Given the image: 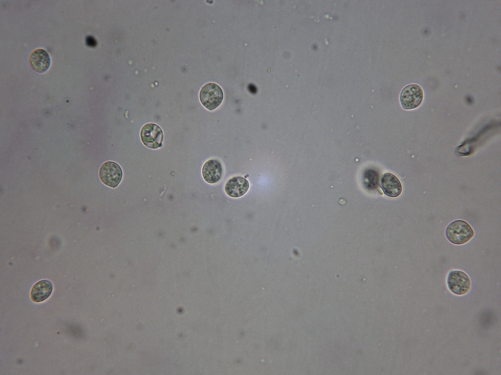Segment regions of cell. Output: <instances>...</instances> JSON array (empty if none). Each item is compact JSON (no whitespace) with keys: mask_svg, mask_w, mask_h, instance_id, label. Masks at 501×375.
I'll list each match as a JSON object with an SVG mask.
<instances>
[{"mask_svg":"<svg viewBox=\"0 0 501 375\" xmlns=\"http://www.w3.org/2000/svg\"><path fill=\"white\" fill-rule=\"evenodd\" d=\"M474 232L466 222L458 220L450 223L445 230L447 240L451 243L460 245L469 242L474 236Z\"/></svg>","mask_w":501,"mask_h":375,"instance_id":"1","label":"cell"},{"mask_svg":"<svg viewBox=\"0 0 501 375\" xmlns=\"http://www.w3.org/2000/svg\"><path fill=\"white\" fill-rule=\"evenodd\" d=\"M223 99V90L220 86L215 83H207L200 90V101L209 110H213L218 108L221 104Z\"/></svg>","mask_w":501,"mask_h":375,"instance_id":"2","label":"cell"},{"mask_svg":"<svg viewBox=\"0 0 501 375\" xmlns=\"http://www.w3.org/2000/svg\"><path fill=\"white\" fill-rule=\"evenodd\" d=\"M122 176V170L115 162H105L100 168L99 178L101 180L104 184L112 188H115L119 184Z\"/></svg>","mask_w":501,"mask_h":375,"instance_id":"3","label":"cell"},{"mask_svg":"<svg viewBox=\"0 0 501 375\" xmlns=\"http://www.w3.org/2000/svg\"><path fill=\"white\" fill-rule=\"evenodd\" d=\"M140 135L143 144L149 148L157 149L162 145L163 132L155 124H145L141 128Z\"/></svg>","mask_w":501,"mask_h":375,"instance_id":"4","label":"cell"},{"mask_svg":"<svg viewBox=\"0 0 501 375\" xmlns=\"http://www.w3.org/2000/svg\"><path fill=\"white\" fill-rule=\"evenodd\" d=\"M423 99V92L421 87L416 84L405 86L400 95V102L405 110H412L420 105Z\"/></svg>","mask_w":501,"mask_h":375,"instance_id":"5","label":"cell"},{"mask_svg":"<svg viewBox=\"0 0 501 375\" xmlns=\"http://www.w3.org/2000/svg\"><path fill=\"white\" fill-rule=\"evenodd\" d=\"M447 284L449 290L459 296L466 294L471 286V281L468 276L459 270H453L449 272Z\"/></svg>","mask_w":501,"mask_h":375,"instance_id":"6","label":"cell"},{"mask_svg":"<svg viewBox=\"0 0 501 375\" xmlns=\"http://www.w3.org/2000/svg\"><path fill=\"white\" fill-rule=\"evenodd\" d=\"M223 168L221 163L216 159H210L203 164L202 175L204 180L208 184H214L221 178Z\"/></svg>","mask_w":501,"mask_h":375,"instance_id":"7","label":"cell"},{"mask_svg":"<svg viewBox=\"0 0 501 375\" xmlns=\"http://www.w3.org/2000/svg\"><path fill=\"white\" fill-rule=\"evenodd\" d=\"M249 188V184L246 178L241 176H235L227 181L224 190L229 196L237 198L245 194Z\"/></svg>","mask_w":501,"mask_h":375,"instance_id":"8","label":"cell"},{"mask_svg":"<svg viewBox=\"0 0 501 375\" xmlns=\"http://www.w3.org/2000/svg\"><path fill=\"white\" fill-rule=\"evenodd\" d=\"M381 187L385 194L389 197L396 198L402 192V186L398 178L394 174L386 172L381 179Z\"/></svg>","mask_w":501,"mask_h":375,"instance_id":"9","label":"cell"},{"mask_svg":"<svg viewBox=\"0 0 501 375\" xmlns=\"http://www.w3.org/2000/svg\"><path fill=\"white\" fill-rule=\"evenodd\" d=\"M29 62L31 66L35 72L43 73L49 69L51 60L46 50L38 48L32 52L30 56Z\"/></svg>","mask_w":501,"mask_h":375,"instance_id":"10","label":"cell"},{"mask_svg":"<svg viewBox=\"0 0 501 375\" xmlns=\"http://www.w3.org/2000/svg\"><path fill=\"white\" fill-rule=\"evenodd\" d=\"M53 290V286L51 282L47 280H40L32 288L31 298L37 302H43L51 294Z\"/></svg>","mask_w":501,"mask_h":375,"instance_id":"11","label":"cell"},{"mask_svg":"<svg viewBox=\"0 0 501 375\" xmlns=\"http://www.w3.org/2000/svg\"><path fill=\"white\" fill-rule=\"evenodd\" d=\"M86 42H87V44L89 46H95V44H96L95 42V39H94V38L92 36H87V38H86Z\"/></svg>","mask_w":501,"mask_h":375,"instance_id":"12","label":"cell"}]
</instances>
